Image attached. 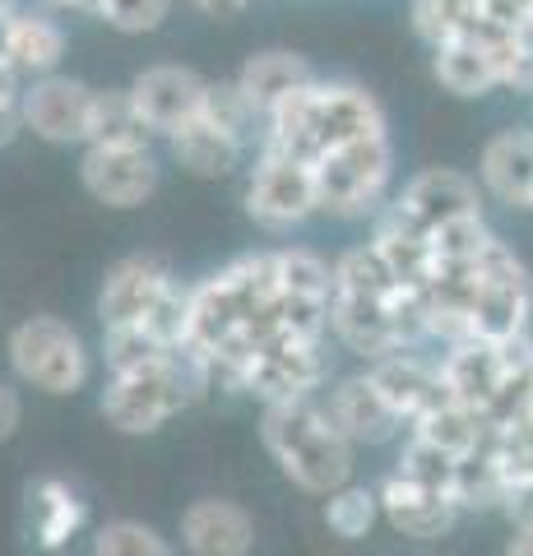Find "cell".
<instances>
[{
  "instance_id": "d590c367",
  "label": "cell",
  "mask_w": 533,
  "mask_h": 556,
  "mask_svg": "<svg viewBox=\"0 0 533 556\" xmlns=\"http://www.w3.org/2000/svg\"><path fill=\"white\" fill-rule=\"evenodd\" d=\"M14 10L20 5H0V70H10V56H14Z\"/></svg>"
},
{
  "instance_id": "7402d4cb",
  "label": "cell",
  "mask_w": 533,
  "mask_h": 556,
  "mask_svg": "<svg viewBox=\"0 0 533 556\" xmlns=\"http://www.w3.org/2000/svg\"><path fill=\"white\" fill-rule=\"evenodd\" d=\"M427 51H432V79L450 98L473 102V98H492L506 89V75L496 65V56L487 47H478L469 33H455V38H445Z\"/></svg>"
},
{
  "instance_id": "8fae6325",
  "label": "cell",
  "mask_w": 533,
  "mask_h": 556,
  "mask_svg": "<svg viewBox=\"0 0 533 556\" xmlns=\"http://www.w3.org/2000/svg\"><path fill=\"white\" fill-rule=\"evenodd\" d=\"M79 186L102 208L149 204L163 186V153L158 144H89L79 149Z\"/></svg>"
},
{
  "instance_id": "2e32d148",
  "label": "cell",
  "mask_w": 533,
  "mask_h": 556,
  "mask_svg": "<svg viewBox=\"0 0 533 556\" xmlns=\"http://www.w3.org/2000/svg\"><path fill=\"white\" fill-rule=\"evenodd\" d=\"M177 543L186 556H251L255 515L232 496H195L177 519Z\"/></svg>"
},
{
  "instance_id": "ab89813d",
  "label": "cell",
  "mask_w": 533,
  "mask_h": 556,
  "mask_svg": "<svg viewBox=\"0 0 533 556\" xmlns=\"http://www.w3.org/2000/svg\"><path fill=\"white\" fill-rule=\"evenodd\" d=\"M529 417H533V386H529Z\"/></svg>"
},
{
  "instance_id": "9c48e42d",
  "label": "cell",
  "mask_w": 533,
  "mask_h": 556,
  "mask_svg": "<svg viewBox=\"0 0 533 556\" xmlns=\"http://www.w3.org/2000/svg\"><path fill=\"white\" fill-rule=\"evenodd\" d=\"M93 112H98V84L89 79L65 75V70L24 79L20 121H24V135L42 139V144L84 149L93 135Z\"/></svg>"
},
{
  "instance_id": "d6986e66",
  "label": "cell",
  "mask_w": 533,
  "mask_h": 556,
  "mask_svg": "<svg viewBox=\"0 0 533 556\" xmlns=\"http://www.w3.org/2000/svg\"><path fill=\"white\" fill-rule=\"evenodd\" d=\"M163 153H167L172 167L186 172V177H195V181H223V177H232L237 167L251 163L255 144H251V139H242V135L214 126V121L195 116V121H186L181 130H172L163 139Z\"/></svg>"
},
{
  "instance_id": "603a6c76",
  "label": "cell",
  "mask_w": 533,
  "mask_h": 556,
  "mask_svg": "<svg viewBox=\"0 0 533 556\" xmlns=\"http://www.w3.org/2000/svg\"><path fill=\"white\" fill-rule=\"evenodd\" d=\"M65 51H71V33L61 24V10L20 0V10H14V56H10L14 75L20 79L56 75L65 65Z\"/></svg>"
},
{
  "instance_id": "e0dca14e",
  "label": "cell",
  "mask_w": 533,
  "mask_h": 556,
  "mask_svg": "<svg viewBox=\"0 0 533 556\" xmlns=\"http://www.w3.org/2000/svg\"><path fill=\"white\" fill-rule=\"evenodd\" d=\"M478 186L483 195L515 214H533V121L529 126L496 130L483 149H478Z\"/></svg>"
},
{
  "instance_id": "f35d334b",
  "label": "cell",
  "mask_w": 533,
  "mask_h": 556,
  "mask_svg": "<svg viewBox=\"0 0 533 556\" xmlns=\"http://www.w3.org/2000/svg\"><path fill=\"white\" fill-rule=\"evenodd\" d=\"M98 5H102V0H75V14H89V20H98Z\"/></svg>"
},
{
  "instance_id": "4316f807",
  "label": "cell",
  "mask_w": 533,
  "mask_h": 556,
  "mask_svg": "<svg viewBox=\"0 0 533 556\" xmlns=\"http://www.w3.org/2000/svg\"><path fill=\"white\" fill-rule=\"evenodd\" d=\"M506 468L496 464V455L483 445L478 455L469 459H459V473H455V501H459V510L464 515H487V510H502V501H506Z\"/></svg>"
},
{
  "instance_id": "30bf717a",
  "label": "cell",
  "mask_w": 533,
  "mask_h": 556,
  "mask_svg": "<svg viewBox=\"0 0 533 556\" xmlns=\"http://www.w3.org/2000/svg\"><path fill=\"white\" fill-rule=\"evenodd\" d=\"M533 325V274L506 237H492L483 251V298L473 311V339L515 343Z\"/></svg>"
},
{
  "instance_id": "44dd1931",
  "label": "cell",
  "mask_w": 533,
  "mask_h": 556,
  "mask_svg": "<svg viewBox=\"0 0 533 556\" xmlns=\"http://www.w3.org/2000/svg\"><path fill=\"white\" fill-rule=\"evenodd\" d=\"M441 376L459 404H469L483 413L492 404V394L506 380V362H510V343H492V339H464L441 348Z\"/></svg>"
},
{
  "instance_id": "52a82bcc",
  "label": "cell",
  "mask_w": 533,
  "mask_h": 556,
  "mask_svg": "<svg viewBox=\"0 0 533 556\" xmlns=\"http://www.w3.org/2000/svg\"><path fill=\"white\" fill-rule=\"evenodd\" d=\"M186 292L191 283L177 278V269L158 255H122L116 265H107L98 283V325H149L163 329L181 343V316H186Z\"/></svg>"
},
{
  "instance_id": "74e56055",
  "label": "cell",
  "mask_w": 533,
  "mask_h": 556,
  "mask_svg": "<svg viewBox=\"0 0 533 556\" xmlns=\"http://www.w3.org/2000/svg\"><path fill=\"white\" fill-rule=\"evenodd\" d=\"M33 5H47V10H61V14H75V0H33Z\"/></svg>"
},
{
  "instance_id": "1f68e13d",
  "label": "cell",
  "mask_w": 533,
  "mask_h": 556,
  "mask_svg": "<svg viewBox=\"0 0 533 556\" xmlns=\"http://www.w3.org/2000/svg\"><path fill=\"white\" fill-rule=\"evenodd\" d=\"M20 98H24V79L0 70V135L14 139L24 135V121H20Z\"/></svg>"
},
{
  "instance_id": "277c9868",
  "label": "cell",
  "mask_w": 533,
  "mask_h": 556,
  "mask_svg": "<svg viewBox=\"0 0 533 556\" xmlns=\"http://www.w3.org/2000/svg\"><path fill=\"white\" fill-rule=\"evenodd\" d=\"M200 394H210V380L191 362V353H172L153 367L107 376L98 390V413L102 422L122 437H153L172 417H181Z\"/></svg>"
},
{
  "instance_id": "836d02e7",
  "label": "cell",
  "mask_w": 533,
  "mask_h": 556,
  "mask_svg": "<svg viewBox=\"0 0 533 556\" xmlns=\"http://www.w3.org/2000/svg\"><path fill=\"white\" fill-rule=\"evenodd\" d=\"M24 386H20V380H5V376H0V445H5L10 437H14V431H20L24 427V394H20Z\"/></svg>"
},
{
  "instance_id": "83f0119b",
  "label": "cell",
  "mask_w": 533,
  "mask_h": 556,
  "mask_svg": "<svg viewBox=\"0 0 533 556\" xmlns=\"http://www.w3.org/2000/svg\"><path fill=\"white\" fill-rule=\"evenodd\" d=\"M89 556H177V547L144 519H107L93 529Z\"/></svg>"
},
{
  "instance_id": "8992f818",
  "label": "cell",
  "mask_w": 533,
  "mask_h": 556,
  "mask_svg": "<svg viewBox=\"0 0 533 556\" xmlns=\"http://www.w3.org/2000/svg\"><path fill=\"white\" fill-rule=\"evenodd\" d=\"M312 172H316L320 218L371 223L394 195V139L390 130H381L334 144Z\"/></svg>"
},
{
  "instance_id": "ba28073f",
  "label": "cell",
  "mask_w": 533,
  "mask_h": 556,
  "mask_svg": "<svg viewBox=\"0 0 533 556\" xmlns=\"http://www.w3.org/2000/svg\"><path fill=\"white\" fill-rule=\"evenodd\" d=\"M242 208L261 232L292 237L312 218H320L316 172L297 159H288V153L255 149L246 163V181H242Z\"/></svg>"
},
{
  "instance_id": "8d00e7d4",
  "label": "cell",
  "mask_w": 533,
  "mask_h": 556,
  "mask_svg": "<svg viewBox=\"0 0 533 556\" xmlns=\"http://www.w3.org/2000/svg\"><path fill=\"white\" fill-rule=\"evenodd\" d=\"M502 556H533V529H515Z\"/></svg>"
},
{
  "instance_id": "d6a6232c",
  "label": "cell",
  "mask_w": 533,
  "mask_h": 556,
  "mask_svg": "<svg viewBox=\"0 0 533 556\" xmlns=\"http://www.w3.org/2000/svg\"><path fill=\"white\" fill-rule=\"evenodd\" d=\"M502 515L510 519V529H533V473H529V478H515V482L506 486Z\"/></svg>"
},
{
  "instance_id": "5bb4252c",
  "label": "cell",
  "mask_w": 533,
  "mask_h": 556,
  "mask_svg": "<svg viewBox=\"0 0 533 556\" xmlns=\"http://www.w3.org/2000/svg\"><path fill=\"white\" fill-rule=\"evenodd\" d=\"M376 496H381L385 525L399 538H413V543H441V538H450L455 525L464 519L459 501L450 492L427 486L418 478L399 473V468H390V473L376 482Z\"/></svg>"
},
{
  "instance_id": "9a60e30c",
  "label": "cell",
  "mask_w": 533,
  "mask_h": 556,
  "mask_svg": "<svg viewBox=\"0 0 533 556\" xmlns=\"http://www.w3.org/2000/svg\"><path fill=\"white\" fill-rule=\"evenodd\" d=\"M126 89L135 98V108H140V116L149 121V130L158 135V144H163L172 130H181L186 121L200 116L210 79L181 61H158V65H144Z\"/></svg>"
},
{
  "instance_id": "ffe728a7",
  "label": "cell",
  "mask_w": 533,
  "mask_h": 556,
  "mask_svg": "<svg viewBox=\"0 0 533 556\" xmlns=\"http://www.w3.org/2000/svg\"><path fill=\"white\" fill-rule=\"evenodd\" d=\"M367 371L376 376V386L385 390V399L399 417L413 427L418 417H427L432 408H441L445 399H455L450 386L441 376V357L418 348V353H394V357H381V362H367Z\"/></svg>"
},
{
  "instance_id": "7a4b0ae2",
  "label": "cell",
  "mask_w": 533,
  "mask_h": 556,
  "mask_svg": "<svg viewBox=\"0 0 533 556\" xmlns=\"http://www.w3.org/2000/svg\"><path fill=\"white\" fill-rule=\"evenodd\" d=\"M381 130H390V116L367 84L316 75L261 121L255 149H274V153H288V159L316 167L334 144L381 135Z\"/></svg>"
},
{
  "instance_id": "ac0fdd59",
  "label": "cell",
  "mask_w": 533,
  "mask_h": 556,
  "mask_svg": "<svg viewBox=\"0 0 533 556\" xmlns=\"http://www.w3.org/2000/svg\"><path fill=\"white\" fill-rule=\"evenodd\" d=\"M89 529V501L65 478H33L24 486V538L38 552H65Z\"/></svg>"
},
{
  "instance_id": "484cf974",
  "label": "cell",
  "mask_w": 533,
  "mask_h": 556,
  "mask_svg": "<svg viewBox=\"0 0 533 556\" xmlns=\"http://www.w3.org/2000/svg\"><path fill=\"white\" fill-rule=\"evenodd\" d=\"M89 144H158V135L149 130V121L140 116V108H135L130 89H98Z\"/></svg>"
},
{
  "instance_id": "b9f144b4",
  "label": "cell",
  "mask_w": 533,
  "mask_h": 556,
  "mask_svg": "<svg viewBox=\"0 0 533 556\" xmlns=\"http://www.w3.org/2000/svg\"><path fill=\"white\" fill-rule=\"evenodd\" d=\"M529 102H533V98H529Z\"/></svg>"
},
{
  "instance_id": "d4e9b609",
  "label": "cell",
  "mask_w": 533,
  "mask_h": 556,
  "mask_svg": "<svg viewBox=\"0 0 533 556\" xmlns=\"http://www.w3.org/2000/svg\"><path fill=\"white\" fill-rule=\"evenodd\" d=\"M320 519L339 543H363V538H371L376 525H385L381 496H376V486H363V482H348V486H339V492L325 496Z\"/></svg>"
},
{
  "instance_id": "6da1fadb",
  "label": "cell",
  "mask_w": 533,
  "mask_h": 556,
  "mask_svg": "<svg viewBox=\"0 0 533 556\" xmlns=\"http://www.w3.org/2000/svg\"><path fill=\"white\" fill-rule=\"evenodd\" d=\"M330 292L334 260L297 241L232 255L228 265L191 278L181 348L210 390L242 399L246 376L261 362L334 343Z\"/></svg>"
},
{
  "instance_id": "4fadbf2b",
  "label": "cell",
  "mask_w": 533,
  "mask_h": 556,
  "mask_svg": "<svg viewBox=\"0 0 533 556\" xmlns=\"http://www.w3.org/2000/svg\"><path fill=\"white\" fill-rule=\"evenodd\" d=\"M325 408L339 422V431L348 437L357 450H381L408 437V422L399 417V408L385 399V390L376 386V376L363 371H348V376H334L325 386Z\"/></svg>"
},
{
  "instance_id": "f546056e",
  "label": "cell",
  "mask_w": 533,
  "mask_h": 556,
  "mask_svg": "<svg viewBox=\"0 0 533 556\" xmlns=\"http://www.w3.org/2000/svg\"><path fill=\"white\" fill-rule=\"evenodd\" d=\"M394 468L408 478H418L427 486H441V492L455 496V473H459V459L450 455V450L432 445L427 437H418V431H408V437L399 441V455H394Z\"/></svg>"
},
{
  "instance_id": "7c38bea8",
  "label": "cell",
  "mask_w": 533,
  "mask_h": 556,
  "mask_svg": "<svg viewBox=\"0 0 533 556\" xmlns=\"http://www.w3.org/2000/svg\"><path fill=\"white\" fill-rule=\"evenodd\" d=\"M483 204H487V195H483V186H478V177H469V172H459V167H422L390 195L385 214L399 218L404 228L427 237V232H436L441 223H450V218L483 214Z\"/></svg>"
},
{
  "instance_id": "f1b7e54d",
  "label": "cell",
  "mask_w": 533,
  "mask_h": 556,
  "mask_svg": "<svg viewBox=\"0 0 533 556\" xmlns=\"http://www.w3.org/2000/svg\"><path fill=\"white\" fill-rule=\"evenodd\" d=\"M483 5L487 0H408L413 38H418L422 47H436L445 38H455L473 14H483Z\"/></svg>"
},
{
  "instance_id": "60d3db41",
  "label": "cell",
  "mask_w": 533,
  "mask_h": 556,
  "mask_svg": "<svg viewBox=\"0 0 533 556\" xmlns=\"http://www.w3.org/2000/svg\"><path fill=\"white\" fill-rule=\"evenodd\" d=\"M5 144H10V139H5V135H0V149H5Z\"/></svg>"
},
{
  "instance_id": "3957f363",
  "label": "cell",
  "mask_w": 533,
  "mask_h": 556,
  "mask_svg": "<svg viewBox=\"0 0 533 556\" xmlns=\"http://www.w3.org/2000/svg\"><path fill=\"white\" fill-rule=\"evenodd\" d=\"M261 445L274 468L302 496L325 501L339 486H348L357 473V445L343 437L320 394L283 399L261 408Z\"/></svg>"
},
{
  "instance_id": "4dcf8cb0",
  "label": "cell",
  "mask_w": 533,
  "mask_h": 556,
  "mask_svg": "<svg viewBox=\"0 0 533 556\" xmlns=\"http://www.w3.org/2000/svg\"><path fill=\"white\" fill-rule=\"evenodd\" d=\"M172 5L177 0H102L98 24H107L112 33H126V38H144V33H158L172 20Z\"/></svg>"
},
{
  "instance_id": "e575fe53",
  "label": "cell",
  "mask_w": 533,
  "mask_h": 556,
  "mask_svg": "<svg viewBox=\"0 0 533 556\" xmlns=\"http://www.w3.org/2000/svg\"><path fill=\"white\" fill-rule=\"evenodd\" d=\"M195 14H204V20L214 24H228V20H242V14L251 10V0H186Z\"/></svg>"
},
{
  "instance_id": "cb8c5ba5",
  "label": "cell",
  "mask_w": 533,
  "mask_h": 556,
  "mask_svg": "<svg viewBox=\"0 0 533 556\" xmlns=\"http://www.w3.org/2000/svg\"><path fill=\"white\" fill-rule=\"evenodd\" d=\"M232 79H237V89L246 93L255 116L265 121L288 93H297L306 79H316V70H312V61H306V56H297V51L269 47V51H255V56H246Z\"/></svg>"
},
{
  "instance_id": "5b68a950",
  "label": "cell",
  "mask_w": 533,
  "mask_h": 556,
  "mask_svg": "<svg viewBox=\"0 0 533 556\" xmlns=\"http://www.w3.org/2000/svg\"><path fill=\"white\" fill-rule=\"evenodd\" d=\"M5 362L24 390L47 399H75L93 386V348L61 316H28L14 325L5 339Z\"/></svg>"
}]
</instances>
